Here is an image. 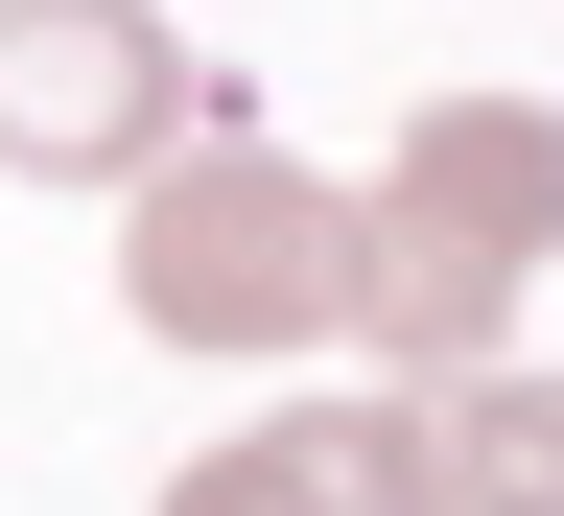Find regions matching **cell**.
Returning <instances> with one entry per match:
<instances>
[{
  "instance_id": "cell-5",
  "label": "cell",
  "mask_w": 564,
  "mask_h": 516,
  "mask_svg": "<svg viewBox=\"0 0 564 516\" xmlns=\"http://www.w3.org/2000/svg\"><path fill=\"white\" fill-rule=\"evenodd\" d=\"M400 516H564V376L541 352L400 376Z\"/></svg>"
},
{
  "instance_id": "cell-3",
  "label": "cell",
  "mask_w": 564,
  "mask_h": 516,
  "mask_svg": "<svg viewBox=\"0 0 564 516\" xmlns=\"http://www.w3.org/2000/svg\"><path fill=\"white\" fill-rule=\"evenodd\" d=\"M329 329H377V399L470 376V352H518V259H470L447 211H400V188H329Z\"/></svg>"
},
{
  "instance_id": "cell-6",
  "label": "cell",
  "mask_w": 564,
  "mask_h": 516,
  "mask_svg": "<svg viewBox=\"0 0 564 516\" xmlns=\"http://www.w3.org/2000/svg\"><path fill=\"white\" fill-rule=\"evenodd\" d=\"M165 516H400V399H259L165 470Z\"/></svg>"
},
{
  "instance_id": "cell-1",
  "label": "cell",
  "mask_w": 564,
  "mask_h": 516,
  "mask_svg": "<svg viewBox=\"0 0 564 516\" xmlns=\"http://www.w3.org/2000/svg\"><path fill=\"white\" fill-rule=\"evenodd\" d=\"M118 306L165 352H329V188L259 141H165L118 188Z\"/></svg>"
},
{
  "instance_id": "cell-2",
  "label": "cell",
  "mask_w": 564,
  "mask_h": 516,
  "mask_svg": "<svg viewBox=\"0 0 564 516\" xmlns=\"http://www.w3.org/2000/svg\"><path fill=\"white\" fill-rule=\"evenodd\" d=\"M188 141L165 0H0V188H141Z\"/></svg>"
},
{
  "instance_id": "cell-4",
  "label": "cell",
  "mask_w": 564,
  "mask_h": 516,
  "mask_svg": "<svg viewBox=\"0 0 564 516\" xmlns=\"http://www.w3.org/2000/svg\"><path fill=\"white\" fill-rule=\"evenodd\" d=\"M377 188H400V211H447L470 259H518V282H541V259H564V95H423V118L377 141Z\"/></svg>"
}]
</instances>
